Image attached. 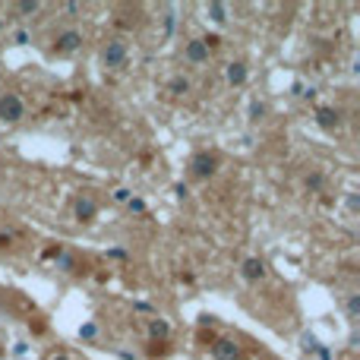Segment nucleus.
<instances>
[{
    "label": "nucleus",
    "instance_id": "nucleus-10",
    "mask_svg": "<svg viewBox=\"0 0 360 360\" xmlns=\"http://www.w3.org/2000/svg\"><path fill=\"white\" fill-rule=\"evenodd\" d=\"M224 79H228V86H243V82H247V63L231 60L228 70H224Z\"/></svg>",
    "mask_w": 360,
    "mask_h": 360
},
{
    "label": "nucleus",
    "instance_id": "nucleus-19",
    "mask_svg": "<svg viewBox=\"0 0 360 360\" xmlns=\"http://www.w3.org/2000/svg\"><path fill=\"white\" fill-rule=\"evenodd\" d=\"M307 186H310V190H319V186H323V174H310L307 177Z\"/></svg>",
    "mask_w": 360,
    "mask_h": 360
},
{
    "label": "nucleus",
    "instance_id": "nucleus-3",
    "mask_svg": "<svg viewBox=\"0 0 360 360\" xmlns=\"http://www.w3.org/2000/svg\"><path fill=\"white\" fill-rule=\"evenodd\" d=\"M127 41L124 38H111V41L105 44V51H101V60H105V67H124L127 63Z\"/></svg>",
    "mask_w": 360,
    "mask_h": 360
},
{
    "label": "nucleus",
    "instance_id": "nucleus-24",
    "mask_svg": "<svg viewBox=\"0 0 360 360\" xmlns=\"http://www.w3.org/2000/svg\"><path fill=\"white\" fill-rule=\"evenodd\" d=\"M63 10H67V13H79L82 4H73V0H70V4H63Z\"/></svg>",
    "mask_w": 360,
    "mask_h": 360
},
{
    "label": "nucleus",
    "instance_id": "nucleus-13",
    "mask_svg": "<svg viewBox=\"0 0 360 360\" xmlns=\"http://www.w3.org/2000/svg\"><path fill=\"white\" fill-rule=\"evenodd\" d=\"M168 332H171V326L165 323V319H152L149 323V335L152 338H168Z\"/></svg>",
    "mask_w": 360,
    "mask_h": 360
},
{
    "label": "nucleus",
    "instance_id": "nucleus-25",
    "mask_svg": "<svg viewBox=\"0 0 360 360\" xmlns=\"http://www.w3.org/2000/svg\"><path fill=\"white\" fill-rule=\"evenodd\" d=\"M51 360H70L67 354H57V357H51Z\"/></svg>",
    "mask_w": 360,
    "mask_h": 360
},
{
    "label": "nucleus",
    "instance_id": "nucleus-1",
    "mask_svg": "<svg viewBox=\"0 0 360 360\" xmlns=\"http://www.w3.org/2000/svg\"><path fill=\"white\" fill-rule=\"evenodd\" d=\"M25 117V101L16 92L0 95V124H19Z\"/></svg>",
    "mask_w": 360,
    "mask_h": 360
},
{
    "label": "nucleus",
    "instance_id": "nucleus-7",
    "mask_svg": "<svg viewBox=\"0 0 360 360\" xmlns=\"http://www.w3.org/2000/svg\"><path fill=\"white\" fill-rule=\"evenodd\" d=\"M212 357L215 360H240L243 351H240V345H237L234 338H218V342L212 345Z\"/></svg>",
    "mask_w": 360,
    "mask_h": 360
},
{
    "label": "nucleus",
    "instance_id": "nucleus-6",
    "mask_svg": "<svg viewBox=\"0 0 360 360\" xmlns=\"http://www.w3.org/2000/svg\"><path fill=\"white\" fill-rule=\"evenodd\" d=\"M73 212H76L79 221H92V218L98 215V199H95L92 193H79L76 202H73Z\"/></svg>",
    "mask_w": 360,
    "mask_h": 360
},
{
    "label": "nucleus",
    "instance_id": "nucleus-20",
    "mask_svg": "<svg viewBox=\"0 0 360 360\" xmlns=\"http://www.w3.org/2000/svg\"><path fill=\"white\" fill-rule=\"evenodd\" d=\"M304 348H307V351H319L316 338H313V335H304Z\"/></svg>",
    "mask_w": 360,
    "mask_h": 360
},
{
    "label": "nucleus",
    "instance_id": "nucleus-2",
    "mask_svg": "<svg viewBox=\"0 0 360 360\" xmlns=\"http://www.w3.org/2000/svg\"><path fill=\"white\" fill-rule=\"evenodd\" d=\"M215 168H218V158L212 155V152H196V155L190 158V171H193V177H199V180H209L215 174Z\"/></svg>",
    "mask_w": 360,
    "mask_h": 360
},
{
    "label": "nucleus",
    "instance_id": "nucleus-22",
    "mask_svg": "<svg viewBox=\"0 0 360 360\" xmlns=\"http://www.w3.org/2000/svg\"><path fill=\"white\" fill-rule=\"evenodd\" d=\"M262 114H266V108H262V105H253V108H250V117H253V120H259Z\"/></svg>",
    "mask_w": 360,
    "mask_h": 360
},
{
    "label": "nucleus",
    "instance_id": "nucleus-4",
    "mask_svg": "<svg viewBox=\"0 0 360 360\" xmlns=\"http://www.w3.org/2000/svg\"><path fill=\"white\" fill-rule=\"evenodd\" d=\"M184 57H186V63H190V67H202V63H209L212 51L205 48V41H202V38H193V41H186Z\"/></svg>",
    "mask_w": 360,
    "mask_h": 360
},
{
    "label": "nucleus",
    "instance_id": "nucleus-23",
    "mask_svg": "<svg viewBox=\"0 0 360 360\" xmlns=\"http://www.w3.org/2000/svg\"><path fill=\"white\" fill-rule=\"evenodd\" d=\"M171 29H174V16L168 13V16H165V35H171Z\"/></svg>",
    "mask_w": 360,
    "mask_h": 360
},
{
    "label": "nucleus",
    "instance_id": "nucleus-8",
    "mask_svg": "<svg viewBox=\"0 0 360 360\" xmlns=\"http://www.w3.org/2000/svg\"><path fill=\"white\" fill-rule=\"evenodd\" d=\"M240 275H243V281H250V285H256V281H262V278H266V262H262L259 256H250V259H243Z\"/></svg>",
    "mask_w": 360,
    "mask_h": 360
},
{
    "label": "nucleus",
    "instance_id": "nucleus-5",
    "mask_svg": "<svg viewBox=\"0 0 360 360\" xmlns=\"http://www.w3.org/2000/svg\"><path fill=\"white\" fill-rule=\"evenodd\" d=\"M79 48H82V32H76V29H67V32H60V35L54 38L57 54H76Z\"/></svg>",
    "mask_w": 360,
    "mask_h": 360
},
{
    "label": "nucleus",
    "instance_id": "nucleus-14",
    "mask_svg": "<svg viewBox=\"0 0 360 360\" xmlns=\"http://www.w3.org/2000/svg\"><path fill=\"white\" fill-rule=\"evenodd\" d=\"M16 10H19V13H25V16H32V13L41 10V4H38V0H19Z\"/></svg>",
    "mask_w": 360,
    "mask_h": 360
},
{
    "label": "nucleus",
    "instance_id": "nucleus-12",
    "mask_svg": "<svg viewBox=\"0 0 360 360\" xmlns=\"http://www.w3.org/2000/svg\"><path fill=\"white\" fill-rule=\"evenodd\" d=\"M205 10H209V19H212V22H218V25L228 22V6H224V4H209Z\"/></svg>",
    "mask_w": 360,
    "mask_h": 360
},
{
    "label": "nucleus",
    "instance_id": "nucleus-17",
    "mask_svg": "<svg viewBox=\"0 0 360 360\" xmlns=\"http://www.w3.org/2000/svg\"><path fill=\"white\" fill-rule=\"evenodd\" d=\"M6 247H13V231L0 228V250H6Z\"/></svg>",
    "mask_w": 360,
    "mask_h": 360
},
{
    "label": "nucleus",
    "instance_id": "nucleus-15",
    "mask_svg": "<svg viewBox=\"0 0 360 360\" xmlns=\"http://www.w3.org/2000/svg\"><path fill=\"white\" fill-rule=\"evenodd\" d=\"M345 310H348V316H357L360 313V294H351L348 304H345Z\"/></svg>",
    "mask_w": 360,
    "mask_h": 360
},
{
    "label": "nucleus",
    "instance_id": "nucleus-18",
    "mask_svg": "<svg viewBox=\"0 0 360 360\" xmlns=\"http://www.w3.org/2000/svg\"><path fill=\"white\" fill-rule=\"evenodd\" d=\"M95 332H98V326H95V323H86V326L79 329V335H82V338H95Z\"/></svg>",
    "mask_w": 360,
    "mask_h": 360
},
{
    "label": "nucleus",
    "instance_id": "nucleus-11",
    "mask_svg": "<svg viewBox=\"0 0 360 360\" xmlns=\"http://www.w3.org/2000/svg\"><path fill=\"white\" fill-rule=\"evenodd\" d=\"M168 92L171 95H186V92H190V79H186V76H171V79H168Z\"/></svg>",
    "mask_w": 360,
    "mask_h": 360
},
{
    "label": "nucleus",
    "instance_id": "nucleus-16",
    "mask_svg": "<svg viewBox=\"0 0 360 360\" xmlns=\"http://www.w3.org/2000/svg\"><path fill=\"white\" fill-rule=\"evenodd\" d=\"M127 209H130V212H139V215H143V212H146V202H143V199H127Z\"/></svg>",
    "mask_w": 360,
    "mask_h": 360
},
{
    "label": "nucleus",
    "instance_id": "nucleus-21",
    "mask_svg": "<svg viewBox=\"0 0 360 360\" xmlns=\"http://www.w3.org/2000/svg\"><path fill=\"white\" fill-rule=\"evenodd\" d=\"M114 199H117V202H127V199H130V190H124V186L114 190Z\"/></svg>",
    "mask_w": 360,
    "mask_h": 360
},
{
    "label": "nucleus",
    "instance_id": "nucleus-9",
    "mask_svg": "<svg viewBox=\"0 0 360 360\" xmlns=\"http://www.w3.org/2000/svg\"><path fill=\"white\" fill-rule=\"evenodd\" d=\"M316 124L323 127V130H338V127H342V114H338V108L323 105V108H316Z\"/></svg>",
    "mask_w": 360,
    "mask_h": 360
}]
</instances>
